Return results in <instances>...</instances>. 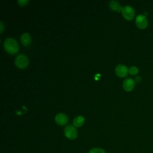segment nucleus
<instances>
[{"label": "nucleus", "mask_w": 153, "mask_h": 153, "mask_svg": "<svg viewBox=\"0 0 153 153\" xmlns=\"http://www.w3.org/2000/svg\"><path fill=\"white\" fill-rule=\"evenodd\" d=\"M136 25L139 29H145L148 24L147 18L143 14L138 15L136 18Z\"/></svg>", "instance_id": "obj_5"}, {"label": "nucleus", "mask_w": 153, "mask_h": 153, "mask_svg": "<svg viewBox=\"0 0 153 153\" xmlns=\"http://www.w3.org/2000/svg\"><path fill=\"white\" fill-rule=\"evenodd\" d=\"M109 5L111 10H112L114 11H117L118 12H120V11H121L122 8H123L119 2L115 0L111 1L109 3Z\"/></svg>", "instance_id": "obj_9"}, {"label": "nucleus", "mask_w": 153, "mask_h": 153, "mask_svg": "<svg viewBox=\"0 0 153 153\" xmlns=\"http://www.w3.org/2000/svg\"><path fill=\"white\" fill-rule=\"evenodd\" d=\"M15 64L19 68H25L29 64V60L25 54H19L15 59Z\"/></svg>", "instance_id": "obj_4"}, {"label": "nucleus", "mask_w": 153, "mask_h": 153, "mask_svg": "<svg viewBox=\"0 0 153 153\" xmlns=\"http://www.w3.org/2000/svg\"><path fill=\"white\" fill-rule=\"evenodd\" d=\"M121 12L123 17L128 20H132L135 16V11L134 8L130 5H125L123 7Z\"/></svg>", "instance_id": "obj_2"}, {"label": "nucleus", "mask_w": 153, "mask_h": 153, "mask_svg": "<svg viewBox=\"0 0 153 153\" xmlns=\"http://www.w3.org/2000/svg\"><path fill=\"white\" fill-rule=\"evenodd\" d=\"M5 50L10 54H15L19 50V45L16 39L12 38H7L4 42Z\"/></svg>", "instance_id": "obj_1"}, {"label": "nucleus", "mask_w": 153, "mask_h": 153, "mask_svg": "<svg viewBox=\"0 0 153 153\" xmlns=\"http://www.w3.org/2000/svg\"><path fill=\"white\" fill-rule=\"evenodd\" d=\"M135 85V82L134 81L130 78H126L123 81V88L127 91H131Z\"/></svg>", "instance_id": "obj_7"}, {"label": "nucleus", "mask_w": 153, "mask_h": 153, "mask_svg": "<svg viewBox=\"0 0 153 153\" xmlns=\"http://www.w3.org/2000/svg\"><path fill=\"white\" fill-rule=\"evenodd\" d=\"M140 78L139 76H137V77L136 78V81H137V82H139V81H140Z\"/></svg>", "instance_id": "obj_16"}, {"label": "nucleus", "mask_w": 153, "mask_h": 153, "mask_svg": "<svg viewBox=\"0 0 153 153\" xmlns=\"http://www.w3.org/2000/svg\"><path fill=\"white\" fill-rule=\"evenodd\" d=\"M64 134L65 136L69 139H75L78 136L76 129L72 125H68L65 127Z\"/></svg>", "instance_id": "obj_3"}, {"label": "nucleus", "mask_w": 153, "mask_h": 153, "mask_svg": "<svg viewBox=\"0 0 153 153\" xmlns=\"http://www.w3.org/2000/svg\"><path fill=\"white\" fill-rule=\"evenodd\" d=\"M88 153H106L105 151L100 148H91Z\"/></svg>", "instance_id": "obj_12"}, {"label": "nucleus", "mask_w": 153, "mask_h": 153, "mask_svg": "<svg viewBox=\"0 0 153 153\" xmlns=\"http://www.w3.org/2000/svg\"><path fill=\"white\" fill-rule=\"evenodd\" d=\"M138 72H139L138 68L136 66H134L130 67V68L128 69V72L131 75H135V74H137Z\"/></svg>", "instance_id": "obj_13"}, {"label": "nucleus", "mask_w": 153, "mask_h": 153, "mask_svg": "<svg viewBox=\"0 0 153 153\" xmlns=\"http://www.w3.org/2000/svg\"><path fill=\"white\" fill-rule=\"evenodd\" d=\"M28 2V0H18V3L20 5H25Z\"/></svg>", "instance_id": "obj_14"}, {"label": "nucleus", "mask_w": 153, "mask_h": 153, "mask_svg": "<svg viewBox=\"0 0 153 153\" xmlns=\"http://www.w3.org/2000/svg\"><path fill=\"white\" fill-rule=\"evenodd\" d=\"M115 71L116 74L120 77L126 76L128 72V69H127V68L125 65L122 64L118 65L115 67Z\"/></svg>", "instance_id": "obj_6"}, {"label": "nucleus", "mask_w": 153, "mask_h": 153, "mask_svg": "<svg viewBox=\"0 0 153 153\" xmlns=\"http://www.w3.org/2000/svg\"><path fill=\"white\" fill-rule=\"evenodd\" d=\"M0 26H1V29H0V32L1 33L2 32L3 29H4V24L2 23V22H0Z\"/></svg>", "instance_id": "obj_15"}, {"label": "nucleus", "mask_w": 153, "mask_h": 153, "mask_svg": "<svg viewBox=\"0 0 153 153\" xmlns=\"http://www.w3.org/2000/svg\"><path fill=\"white\" fill-rule=\"evenodd\" d=\"M20 40L24 45L27 46V45H29V44L30 43L31 38H30V35L26 32L22 35V36L20 37Z\"/></svg>", "instance_id": "obj_10"}, {"label": "nucleus", "mask_w": 153, "mask_h": 153, "mask_svg": "<svg viewBox=\"0 0 153 153\" xmlns=\"http://www.w3.org/2000/svg\"><path fill=\"white\" fill-rule=\"evenodd\" d=\"M84 123V118L81 115L76 117L73 120V125L74 127H79L82 126Z\"/></svg>", "instance_id": "obj_11"}, {"label": "nucleus", "mask_w": 153, "mask_h": 153, "mask_svg": "<svg viewBox=\"0 0 153 153\" xmlns=\"http://www.w3.org/2000/svg\"><path fill=\"white\" fill-rule=\"evenodd\" d=\"M55 121L58 124L63 126L68 121V117L63 113H59L55 117Z\"/></svg>", "instance_id": "obj_8"}]
</instances>
